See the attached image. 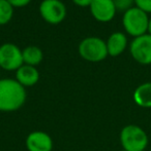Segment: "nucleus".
Instances as JSON below:
<instances>
[{
	"instance_id": "0eeeda50",
	"label": "nucleus",
	"mask_w": 151,
	"mask_h": 151,
	"mask_svg": "<svg viewBox=\"0 0 151 151\" xmlns=\"http://www.w3.org/2000/svg\"><path fill=\"white\" fill-rule=\"evenodd\" d=\"M131 55L133 60L142 65L151 64V35L144 34L136 37L129 46Z\"/></svg>"
},
{
	"instance_id": "39448f33",
	"label": "nucleus",
	"mask_w": 151,
	"mask_h": 151,
	"mask_svg": "<svg viewBox=\"0 0 151 151\" xmlns=\"http://www.w3.org/2000/svg\"><path fill=\"white\" fill-rule=\"evenodd\" d=\"M23 63L22 50L14 43H4L0 46V67L6 71H17Z\"/></svg>"
},
{
	"instance_id": "f257e3e1",
	"label": "nucleus",
	"mask_w": 151,
	"mask_h": 151,
	"mask_svg": "<svg viewBox=\"0 0 151 151\" xmlns=\"http://www.w3.org/2000/svg\"><path fill=\"white\" fill-rule=\"evenodd\" d=\"M26 101V91L16 79H0V111L12 112L20 109Z\"/></svg>"
},
{
	"instance_id": "f8f14e48",
	"label": "nucleus",
	"mask_w": 151,
	"mask_h": 151,
	"mask_svg": "<svg viewBox=\"0 0 151 151\" xmlns=\"http://www.w3.org/2000/svg\"><path fill=\"white\" fill-rule=\"evenodd\" d=\"M133 101L138 106L151 108V82H145L138 86L133 91Z\"/></svg>"
},
{
	"instance_id": "aec40b11",
	"label": "nucleus",
	"mask_w": 151,
	"mask_h": 151,
	"mask_svg": "<svg viewBox=\"0 0 151 151\" xmlns=\"http://www.w3.org/2000/svg\"><path fill=\"white\" fill-rule=\"evenodd\" d=\"M119 151H126V150H124V149H122V150H119Z\"/></svg>"
},
{
	"instance_id": "7ed1b4c3",
	"label": "nucleus",
	"mask_w": 151,
	"mask_h": 151,
	"mask_svg": "<svg viewBox=\"0 0 151 151\" xmlns=\"http://www.w3.org/2000/svg\"><path fill=\"white\" fill-rule=\"evenodd\" d=\"M122 24L125 31L136 38L148 32L149 19L145 12L135 6L124 12Z\"/></svg>"
},
{
	"instance_id": "6e6552de",
	"label": "nucleus",
	"mask_w": 151,
	"mask_h": 151,
	"mask_svg": "<svg viewBox=\"0 0 151 151\" xmlns=\"http://www.w3.org/2000/svg\"><path fill=\"white\" fill-rule=\"evenodd\" d=\"M89 7L93 18L101 23L112 21L116 14L113 0H93Z\"/></svg>"
},
{
	"instance_id": "f3484780",
	"label": "nucleus",
	"mask_w": 151,
	"mask_h": 151,
	"mask_svg": "<svg viewBox=\"0 0 151 151\" xmlns=\"http://www.w3.org/2000/svg\"><path fill=\"white\" fill-rule=\"evenodd\" d=\"M12 7H24L30 3L31 0H7Z\"/></svg>"
},
{
	"instance_id": "ddd939ff",
	"label": "nucleus",
	"mask_w": 151,
	"mask_h": 151,
	"mask_svg": "<svg viewBox=\"0 0 151 151\" xmlns=\"http://www.w3.org/2000/svg\"><path fill=\"white\" fill-rule=\"evenodd\" d=\"M22 57L23 63L25 65L35 67V66L39 65L42 63L44 55H42V52L39 47L35 45H29L22 50Z\"/></svg>"
},
{
	"instance_id": "1a4fd4ad",
	"label": "nucleus",
	"mask_w": 151,
	"mask_h": 151,
	"mask_svg": "<svg viewBox=\"0 0 151 151\" xmlns=\"http://www.w3.org/2000/svg\"><path fill=\"white\" fill-rule=\"evenodd\" d=\"M26 147L28 151H52V138L44 132H32L26 139Z\"/></svg>"
},
{
	"instance_id": "20e7f679",
	"label": "nucleus",
	"mask_w": 151,
	"mask_h": 151,
	"mask_svg": "<svg viewBox=\"0 0 151 151\" xmlns=\"http://www.w3.org/2000/svg\"><path fill=\"white\" fill-rule=\"evenodd\" d=\"M79 55L88 62H101L105 60L109 54L107 43L99 37H87L79 44Z\"/></svg>"
},
{
	"instance_id": "2eb2a0df",
	"label": "nucleus",
	"mask_w": 151,
	"mask_h": 151,
	"mask_svg": "<svg viewBox=\"0 0 151 151\" xmlns=\"http://www.w3.org/2000/svg\"><path fill=\"white\" fill-rule=\"evenodd\" d=\"M116 10H121V12H127L133 7V4L135 3V0H113Z\"/></svg>"
},
{
	"instance_id": "423d86ee",
	"label": "nucleus",
	"mask_w": 151,
	"mask_h": 151,
	"mask_svg": "<svg viewBox=\"0 0 151 151\" xmlns=\"http://www.w3.org/2000/svg\"><path fill=\"white\" fill-rule=\"evenodd\" d=\"M39 14L47 23L58 25L66 17V7L60 0H44L39 5Z\"/></svg>"
},
{
	"instance_id": "9b49d317",
	"label": "nucleus",
	"mask_w": 151,
	"mask_h": 151,
	"mask_svg": "<svg viewBox=\"0 0 151 151\" xmlns=\"http://www.w3.org/2000/svg\"><path fill=\"white\" fill-rule=\"evenodd\" d=\"M107 50L111 57H118L125 50L127 46V38L121 32H115L108 38Z\"/></svg>"
},
{
	"instance_id": "9d476101",
	"label": "nucleus",
	"mask_w": 151,
	"mask_h": 151,
	"mask_svg": "<svg viewBox=\"0 0 151 151\" xmlns=\"http://www.w3.org/2000/svg\"><path fill=\"white\" fill-rule=\"evenodd\" d=\"M16 80L24 88L32 86L39 80V72L33 66L24 64L16 71Z\"/></svg>"
},
{
	"instance_id": "6ab92c4d",
	"label": "nucleus",
	"mask_w": 151,
	"mask_h": 151,
	"mask_svg": "<svg viewBox=\"0 0 151 151\" xmlns=\"http://www.w3.org/2000/svg\"><path fill=\"white\" fill-rule=\"evenodd\" d=\"M148 34L151 35V18L149 19V24H148Z\"/></svg>"
},
{
	"instance_id": "dca6fc26",
	"label": "nucleus",
	"mask_w": 151,
	"mask_h": 151,
	"mask_svg": "<svg viewBox=\"0 0 151 151\" xmlns=\"http://www.w3.org/2000/svg\"><path fill=\"white\" fill-rule=\"evenodd\" d=\"M135 4L138 8L145 12L146 14L151 12V0H135Z\"/></svg>"
},
{
	"instance_id": "a211bd4d",
	"label": "nucleus",
	"mask_w": 151,
	"mask_h": 151,
	"mask_svg": "<svg viewBox=\"0 0 151 151\" xmlns=\"http://www.w3.org/2000/svg\"><path fill=\"white\" fill-rule=\"evenodd\" d=\"M93 0H73V2L78 6L81 7H87V6H90V4L92 3Z\"/></svg>"
},
{
	"instance_id": "4468645a",
	"label": "nucleus",
	"mask_w": 151,
	"mask_h": 151,
	"mask_svg": "<svg viewBox=\"0 0 151 151\" xmlns=\"http://www.w3.org/2000/svg\"><path fill=\"white\" fill-rule=\"evenodd\" d=\"M14 14V7L7 0H0V26L6 25L12 20Z\"/></svg>"
},
{
	"instance_id": "f03ea898",
	"label": "nucleus",
	"mask_w": 151,
	"mask_h": 151,
	"mask_svg": "<svg viewBox=\"0 0 151 151\" xmlns=\"http://www.w3.org/2000/svg\"><path fill=\"white\" fill-rule=\"evenodd\" d=\"M120 142L126 151H144L148 145V136L139 125L128 124L121 131Z\"/></svg>"
}]
</instances>
